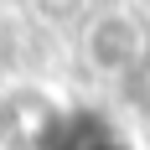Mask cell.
Here are the masks:
<instances>
[{
	"label": "cell",
	"instance_id": "6da1fadb",
	"mask_svg": "<svg viewBox=\"0 0 150 150\" xmlns=\"http://www.w3.org/2000/svg\"><path fill=\"white\" fill-rule=\"evenodd\" d=\"M150 52V31L129 11H104L83 31V62L104 78H129Z\"/></svg>",
	"mask_w": 150,
	"mask_h": 150
}]
</instances>
